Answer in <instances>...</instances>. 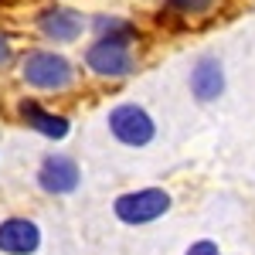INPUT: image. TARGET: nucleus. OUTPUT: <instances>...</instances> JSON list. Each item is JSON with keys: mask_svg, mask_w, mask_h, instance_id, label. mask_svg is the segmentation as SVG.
<instances>
[{"mask_svg": "<svg viewBox=\"0 0 255 255\" xmlns=\"http://www.w3.org/2000/svg\"><path fill=\"white\" fill-rule=\"evenodd\" d=\"M41 225L27 215H10L0 221V255H34L41 249Z\"/></svg>", "mask_w": 255, "mask_h": 255, "instance_id": "obj_8", "label": "nucleus"}, {"mask_svg": "<svg viewBox=\"0 0 255 255\" xmlns=\"http://www.w3.org/2000/svg\"><path fill=\"white\" fill-rule=\"evenodd\" d=\"M82 65L85 72L99 82H123L129 75H136L139 55L133 41L123 38H92L82 51Z\"/></svg>", "mask_w": 255, "mask_h": 255, "instance_id": "obj_2", "label": "nucleus"}, {"mask_svg": "<svg viewBox=\"0 0 255 255\" xmlns=\"http://www.w3.org/2000/svg\"><path fill=\"white\" fill-rule=\"evenodd\" d=\"M221 0H163V14L177 20H201L215 14Z\"/></svg>", "mask_w": 255, "mask_h": 255, "instance_id": "obj_11", "label": "nucleus"}, {"mask_svg": "<svg viewBox=\"0 0 255 255\" xmlns=\"http://www.w3.org/2000/svg\"><path fill=\"white\" fill-rule=\"evenodd\" d=\"M174 208V194L167 187H133V191H123L113 201V215L116 221H123L126 228H143V225H153Z\"/></svg>", "mask_w": 255, "mask_h": 255, "instance_id": "obj_4", "label": "nucleus"}, {"mask_svg": "<svg viewBox=\"0 0 255 255\" xmlns=\"http://www.w3.org/2000/svg\"><path fill=\"white\" fill-rule=\"evenodd\" d=\"M17 79L31 92L41 96H65L79 85V65L58 48H24L17 55Z\"/></svg>", "mask_w": 255, "mask_h": 255, "instance_id": "obj_1", "label": "nucleus"}, {"mask_svg": "<svg viewBox=\"0 0 255 255\" xmlns=\"http://www.w3.org/2000/svg\"><path fill=\"white\" fill-rule=\"evenodd\" d=\"M38 187L51 197H68L82 187V167L72 153H48L38 163Z\"/></svg>", "mask_w": 255, "mask_h": 255, "instance_id": "obj_6", "label": "nucleus"}, {"mask_svg": "<svg viewBox=\"0 0 255 255\" xmlns=\"http://www.w3.org/2000/svg\"><path fill=\"white\" fill-rule=\"evenodd\" d=\"M10 65H17V48H14V38L0 27V72H7Z\"/></svg>", "mask_w": 255, "mask_h": 255, "instance_id": "obj_12", "label": "nucleus"}, {"mask_svg": "<svg viewBox=\"0 0 255 255\" xmlns=\"http://www.w3.org/2000/svg\"><path fill=\"white\" fill-rule=\"evenodd\" d=\"M187 85H191V96L197 102H215V99H221L225 96V65H221V58H215V55L197 58L194 68H191Z\"/></svg>", "mask_w": 255, "mask_h": 255, "instance_id": "obj_9", "label": "nucleus"}, {"mask_svg": "<svg viewBox=\"0 0 255 255\" xmlns=\"http://www.w3.org/2000/svg\"><path fill=\"white\" fill-rule=\"evenodd\" d=\"M17 119L31 129V133L51 139V143H61V139H68V133H72V119L65 116V113L48 109V106H44L41 99H34V96H24L17 102Z\"/></svg>", "mask_w": 255, "mask_h": 255, "instance_id": "obj_7", "label": "nucleus"}, {"mask_svg": "<svg viewBox=\"0 0 255 255\" xmlns=\"http://www.w3.org/2000/svg\"><path fill=\"white\" fill-rule=\"evenodd\" d=\"M34 31L41 41H48V48H68V44L82 41V34L89 31V17L75 7L48 3L34 14Z\"/></svg>", "mask_w": 255, "mask_h": 255, "instance_id": "obj_5", "label": "nucleus"}, {"mask_svg": "<svg viewBox=\"0 0 255 255\" xmlns=\"http://www.w3.org/2000/svg\"><path fill=\"white\" fill-rule=\"evenodd\" d=\"M89 31H92V38H123V41H133V44L143 41L136 24L129 17H119V14H96L89 20Z\"/></svg>", "mask_w": 255, "mask_h": 255, "instance_id": "obj_10", "label": "nucleus"}, {"mask_svg": "<svg viewBox=\"0 0 255 255\" xmlns=\"http://www.w3.org/2000/svg\"><path fill=\"white\" fill-rule=\"evenodd\" d=\"M184 255H221V249H218V242H211V238H197V242L187 245Z\"/></svg>", "mask_w": 255, "mask_h": 255, "instance_id": "obj_13", "label": "nucleus"}, {"mask_svg": "<svg viewBox=\"0 0 255 255\" xmlns=\"http://www.w3.org/2000/svg\"><path fill=\"white\" fill-rule=\"evenodd\" d=\"M106 129H109V136L116 139L119 146L143 150V146H150L157 139V119L139 102H116L106 113Z\"/></svg>", "mask_w": 255, "mask_h": 255, "instance_id": "obj_3", "label": "nucleus"}]
</instances>
